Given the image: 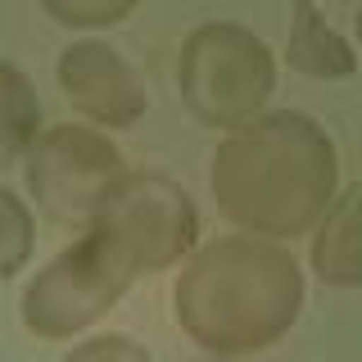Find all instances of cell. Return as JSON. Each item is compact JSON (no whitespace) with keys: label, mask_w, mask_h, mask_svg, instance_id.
Instances as JSON below:
<instances>
[{"label":"cell","mask_w":362,"mask_h":362,"mask_svg":"<svg viewBox=\"0 0 362 362\" xmlns=\"http://www.w3.org/2000/svg\"><path fill=\"white\" fill-rule=\"evenodd\" d=\"M354 50H362V5H358V14H354Z\"/></svg>","instance_id":"obj_14"},{"label":"cell","mask_w":362,"mask_h":362,"mask_svg":"<svg viewBox=\"0 0 362 362\" xmlns=\"http://www.w3.org/2000/svg\"><path fill=\"white\" fill-rule=\"evenodd\" d=\"M213 204L235 231L263 240L308 235L339 190V150L331 132L299 109H263L254 122L222 132L209 154Z\"/></svg>","instance_id":"obj_1"},{"label":"cell","mask_w":362,"mask_h":362,"mask_svg":"<svg viewBox=\"0 0 362 362\" xmlns=\"http://www.w3.org/2000/svg\"><path fill=\"white\" fill-rule=\"evenodd\" d=\"M41 122V95L32 86V77L23 73L14 59L0 54V173L23 163L28 145L37 141Z\"/></svg>","instance_id":"obj_10"},{"label":"cell","mask_w":362,"mask_h":362,"mask_svg":"<svg viewBox=\"0 0 362 362\" xmlns=\"http://www.w3.org/2000/svg\"><path fill=\"white\" fill-rule=\"evenodd\" d=\"M127 168L109 132L90 122H50L23 154V186L32 209L64 231H86L90 209Z\"/></svg>","instance_id":"obj_6"},{"label":"cell","mask_w":362,"mask_h":362,"mask_svg":"<svg viewBox=\"0 0 362 362\" xmlns=\"http://www.w3.org/2000/svg\"><path fill=\"white\" fill-rule=\"evenodd\" d=\"M136 272L100 235L82 231L73 245L50 254L18 294V317L37 339H73L109 317L132 290Z\"/></svg>","instance_id":"obj_5"},{"label":"cell","mask_w":362,"mask_h":362,"mask_svg":"<svg viewBox=\"0 0 362 362\" xmlns=\"http://www.w3.org/2000/svg\"><path fill=\"white\" fill-rule=\"evenodd\" d=\"M286 64L294 73L313 77V82H349L358 73V50L317 9V0H294L290 37H286Z\"/></svg>","instance_id":"obj_9"},{"label":"cell","mask_w":362,"mask_h":362,"mask_svg":"<svg viewBox=\"0 0 362 362\" xmlns=\"http://www.w3.org/2000/svg\"><path fill=\"white\" fill-rule=\"evenodd\" d=\"M90 235H100L136 276L181 267L199 245V209L177 177L158 168H122L90 209Z\"/></svg>","instance_id":"obj_4"},{"label":"cell","mask_w":362,"mask_h":362,"mask_svg":"<svg viewBox=\"0 0 362 362\" xmlns=\"http://www.w3.org/2000/svg\"><path fill=\"white\" fill-rule=\"evenodd\" d=\"M37 5L68 32H105L118 28L141 0H37Z\"/></svg>","instance_id":"obj_12"},{"label":"cell","mask_w":362,"mask_h":362,"mask_svg":"<svg viewBox=\"0 0 362 362\" xmlns=\"http://www.w3.org/2000/svg\"><path fill=\"white\" fill-rule=\"evenodd\" d=\"M308 272L331 290L362 286V177L335 190V199L308 231Z\"/></svg>","instance_id":"obj_8"},{"label":"cell","mask_w":362,"mask_h":362,"mask_svg":"<svg viewBox=\"0 0 362 362\" xmlns=\"http://www.w3.org/2000/svg\"><path fill=\"white\" fill-rule=\"evenodd\" d=\"M59 95L100 132H132L150 113L145 77L118 45L100 37H77L54 54Z\"/></svg>","instance_id":"obj_7"},{"label":"cell","mask_w":362,"mask_h":362,"mask_svg":"<svg viewBox=\"0 0 362 362\" xmlns=\"http://www.w3.org/2000/svg\"><path fill=\"white\" fill-rule=\"evenodd\" d=\"M303 294V263L286 245L231 231L186 254L173 286V317L204 354L249 358L294 331Z\"/></svg>","instance_id":"obj_2"},{"label":"cell","mask_w":362,"mask_h":362,"mask_svg":"<svg viewBox=\"0 0 362 362\" xmlns=\"http://www.w3.org/2000/svg\"><path fill=\"white\" fill-rule=\"evenodd\" d=\"M59 362H154V358H150V349H145L141 339L109 331V335L77 339V344L68 349V354H64Z\"/></svg>","instance_id":"obj_13"},{"label":"cell","mask_w":362,"mask_h":362,"mask_svg":"<svg viewBox=\"0 0 362 362\" xmlns=\"http://www.w3.org/2000/svg\"><path fill=\"white\" fill-rule=\"evenodd\" d=\"M177 95L195 122L235 132L276 95V54L245 23L209 18L190 28L177 50Z\"/></svg>","instance_id":"obj_3"},{"label":"cell","mask_w":362,"mask_h":362,"mask_svg":"<svg viewBox=\"0 0 362 362\" xmlns=\"http://www.w3.org/2000/svg\"><path fill=\"white\" fill-rule=\"evenodd\" d=\"M37 254V218L14 186L0 181V281H14Z\"/></svg>","instance_id":"obj_11"}]
</instances>
